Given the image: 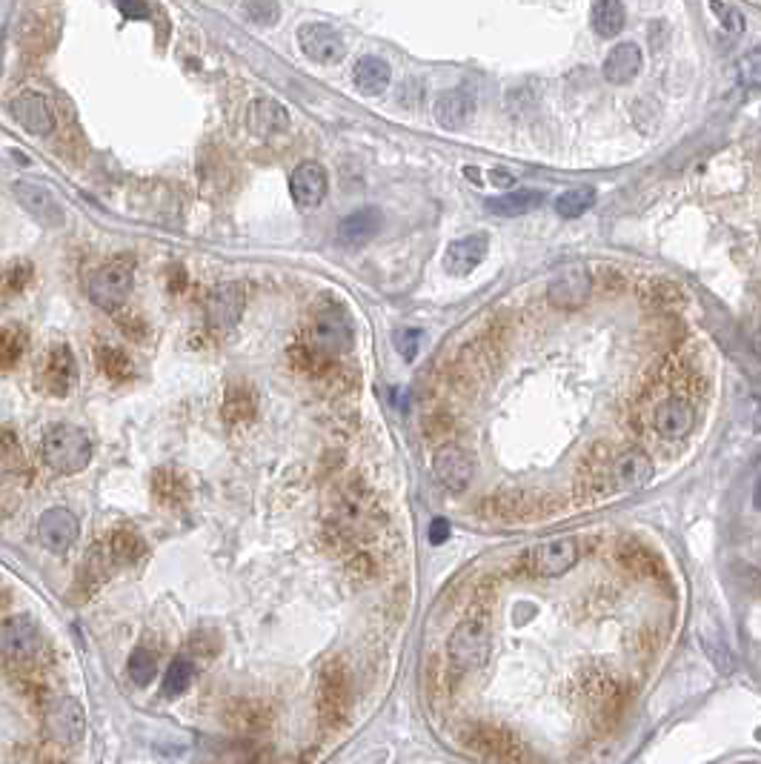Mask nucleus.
I'll use <instances>...</instances> for the list:
<instances>
[{"label":"nucleus","mask_w":761,"mask_h":764,"mask_svg":"<svg viewBox=\"0 0 761 764\" xmlns=\"http://www.w3.org/2000/svg\"><path fill=\"white\" fill-rule=\"evenodd\" d=\"M490 616L484 610H473L458 621L453 636L447 641V656L458 673L464 670H478L490 659Z\"/></svg>","instance_id":"obj_1"},{"label":"nucleus","mask_w":761,"mask_h":764,"mask_svg":"<svg viewBox=\"0 0 761 764\" xmlns=\"http://www.w3.org/2000/svg\"><path fill=\"white\" fill-rule=\"evenodd\" d=\"M43 461L61 475L83 473L92 461V441L81 427L72 424H55L43 435L41 444Z\"/></svg>","instance_id":"obj_2"},{"label":"nucleus","mask_w":761,"mask_h":764,"mask_svg":"<svg viewBox=\"0 0 761 764\" xmlns=\"http://www.w3.org/2000/svg\"><path fill=\"white\" fill-rule=\"evenodd\" d=\"M578 556H581V550L573 536L547 538L527 553V570L538 579H558L576 567Z\"/></svg>","instance_id":"obj_3"},{"label":"nucleus","mask_w":761,"mask_h":764,"mask_svg":"<svg viewBox=\"0 0 761 764\" xmlns=\"http://www.w3.org/2000/svg\"><path fill=\"white\" fill-rule=\"evenodd\" d=\"M86 292H89V298H92L95 307L109 312L118 310L126 298H129V292H132V267L124 264V261H109V264H103V267H98L89 275Z\"/></svg>","instance_id":"obj_4"},{"label":"nucleus","mask_w":761,"mask_h":764,"mask_svg":"<svg viewBox=\"0 0 761 764\" xmlns=\"http://www.w3.org/2000/svg\"><path fill=\"white\" fill-rule=\"evenodd\" d=\"M352 347V327L347 315L338 310L318 312L309 324V350L330 358Z\"/></svg>","instance_id":"obj_5"},{"label":"nucleus","mask_w":761,"mask_h":764,"mask_svg":"<svg viewBox=\"0 0 761 764\" xmlns=\"http://www.w3.org/2000/svg\"><path fill=\"white\" fill-rule=\"evenodd\" d=\"M38 384H41L43 393L55 395V398H66L75 390L78 361H75V352L69 350V344H55L52 350L46 352L41 370H38Z\"/></svg>","instance_id":"obj_6"},{"label":"nucleus","mask_w":761,"mask_h":764,"mask_svg":"<svg viewBox=\"0 0 761 764\" xmlns=\"http://www.w3.org/2000/svg\"><path fill=\"white\" fill-rule=\"evenodd\" d=\"M41 650V630L29 616H12L0 624V656L29 661Z\"/></svg>","instance_id":"obj_7"},{"label":"nucleus","mask_w":761,"mask_h":764,"mask_svg":"<svg viewBox=\"0 0 761 764\" xmlns=\"http://www.w3.org/2000/svg\"><path fill=\"white\" fill-rule=\"evenodd\" d=\"M298 46L301 52L318 63H338L344 58L347 46H344V38L338 29H332L330 23L312 21L304 23L298 29Z\"/></svg>","instance_id":"obj_8"},{"label":"nucleus","mask_w":761,"mask_h":764,"mask_svg":"<svg viewBox=\"0 0 761 764\" xmlns=\"http://www.w3.org/2000/svg\"><path fill=\"white\" fill-rule=\"evenodd\" d=\"M12 189H15L18 204H21L41 227H63V207L58 204V198L52 195V189H46V186L41 184H32V181H18Z\"/></svg>","instance_id":"obj_9"},{"label":"nucleus","mask_w":761,"mask_h":764,"mask_svg":"<svg viewBox=\"0 0 761 764\" xmlns=\"http://www.w3.org/2000/svg\"><path fill=\"white\" fill-rule=\"evenodd\" d=\"M38 536H41L43 547L52 550V553H69L75 544H78V536H81V524L78 518L72 516L69 510L63 507H52L46 510L38 521Z\"/></svg>","instance_id":"obj_10"},{"label":"nucleus","mask_w":761,"mask_h":764,"mask_svg":"<svg viewBox=\"0 0 761 764\" xmlns=\"http://www.w3.org/2000/svg\"><path fill=\"white\" fill-rule=\"evenodd\" d=\"M9 112H12V118H15L26 132L38 135V138H46V135L55 132V112H52L49 101H46L43 95H38V92H21V95H15V98L9 101Z\"/></svg>","instance_id":"obj_11"},{"label":"nucleus","mask_w":761,"mask_h":764,"mask_svg":"<svg viewBox=\"0 0 761 764\" xmlns=\"http://www.w3.org/2000/svg\"><path fill=\"white\" fill-rule=\"evenodd\" d=\"M610 481L618 493H636L653 481V461L641 450H624L610 464Z\"/></svg>","instance_id":"obj_12"},{"label":"nucleus","mask_w":761,"mask_h":764,"mask_svg":"<svg viewBox=\"0 0 761 764\" xmlns=\"http://www.w3.org/2000/svg\"><path fill=\"white\" fill-rule=\"evenodd\" d=\"M289 192H292L295 207H321V201L327 198V172H324V166L315 164V161H304V164L295 166V172L289 175Z\"/></svg>","instance_id":"obj_13"},{"label":"nucleus","mask_w":761,"mask_h":764,"mask_svg":"<svg viewBox=\"0 0 761 764\" xmlns=\"http://www.w3.org/2000/svg\"><path fill=\"white\" fill-rule=\"evenodd\" d=\"M432 473L450 493H464L473 481V458L461 447H441L432 458Z\"/></svg>","instance_id":"obj_14"},{"label":"nucleus","mask_w":761,"mask_h":764,"mask_svg":"<svg viewBox=\"0 0 761 764\" xmlns=\"http://www.w3.org/2000/svg\"><path fill=\"white\" fill-rule=\"evenodd\" d=\"M49 733L63 744H78L86 733V710L78 699L63 696L58 702L49 707Z\"/></svg>","instance_id":"obj_15"},{"label":"nucleus","mask_w":761,"mask_h":764,"mask_svg":"<svg viewBox=\"0 0 761 764\" xmlns=\"http://www.w3.org/2000/svg\"><path fill=\"white\" fill-rule=\"evenodd\" d=\"M590 292H593V278H590V272L584 267H570L564 269L556 281L550 284L547 298H550V304L558 307V310H578V307L590 298Z\"/></svg>","instance_id":"obj_16"},{"label":"nucleus","mask_w":761,"mask_h":764,"mask_svg":"<svg viewBox=\"0 0 761 764\" xmlns=\"http://www.w3.org/2000/svg\"><path fill=\"white\" fill-rule=\"evenodd\" d=\"M206 321L215 330H229L238 324L241 312H244V290L238 284H218L215 290L206 295Z\"/></svg>","instance_id":"obj_17"},{"label":"nucleus","mask_w":761,"mask_h":764,"mask_svg":"<svg viewBox=\"0 0 761 764\" xmlns=\"http://www.w3.org/2000/svg\"><path fill=\"white\" fill-rule=\"evenodd\" d=\"M653 427L661 438L667 441H679V438H687L696 427V410L690 401L684 398H667L664 404L656 407V415H653Z\"/></svg>","instance_id":"obj_18"},{"label":"nucleus","mask_w":761,"mask_h":764,"mask_svg":"<svg viewBox=\"0 0 761 764\" xmlns=\"http://www.w3.org/2000/svg\"><path fill=\"white\" fill-rule=\"evenodd\" d=\"M487 249H490V238L484 232H475V235H467V238H458L453 241L447 252H444V272L447 275H470L484 258H487Z\"/></svg>","instance_id":"obj_19"},{"label":"nucleus","mask_w":761,"mask_h":764,"mask_svg":"<svg viewBox=\"0 0 761 764\" xmlns=\"http://www.w3.org/2000/svg\"><path fill=\"white\" fill-rule=\"evenodd\" d=\"M247 126L255 138H278L289 126V112L272 98H255L247 109Z\"/></svg>","instance_id":"obj_20"},{"label":"nucleus","mask_w":761,"mask_h":764,"mask_svg":"<svg viewBox=\"0 0 761 764\" xmlns=\"http://www.w3.org/2000/svg\"><path fill=\"white\" fill-rule=\"evenodd\" d=\"M470 742H473L484 756L495 759V762L518 764L524 759V747H521V742L515 739L513 733L498 730V727H481V730H475Z\"/></svg>","instance_id":"obj_21"},{"label":"nucleus","mask_w":761,"mask_h":764,"mask_svg":"<svg viewBox=\"0 0 761 764\" xmlns=\"http://www.w3.org/2000/svg\"><path fill=\"white\" fill-rule=\"evenodd\" d=\"M318 704L324 719H341L347 710V673L338 664H327L321 670V684H318Z\"/></svg>","instance_id":"obj_22"},{"label":"nucleus","mask_w":761,"mask_h":764,"mask_svg":"<svg viewBox=\"0 0 761 764\" xmlns=\"http://www.w3.org/2000/svg\"><path fill=\"white\" fill-rule=\"evenodd\" d=\"M475 98L470 89H450L435 101V121L444 129H461L473 118Z\"/></svg>","instance_id":"obj_23"},{"label":"nucleus","mask_w":761,"mask_h":764,"mask_svg":"<svg viewBox=\"0 0 761 764\" xmlns=\"http://www.w3.org/2000/svg\"><path fill=\"white\" fill-rule=\"evenodd\" d=\"M378 229H381V212L375 207H361L338 224V241L344 247H361L375 238Z\"/></svg>","instance_id":"obj_24"},{"label":"nucleus","mask_w":761,"mask_h":764,"mask_svg":"<svg viewBox=\"0 0 761 764\" xmlns=\"http://www.w3.org/2000/svg\"><path fill=\"white\" fill-rule=\"evenodd\" d=\"M641 72V49L636 43H618L604 58V78L610 83H630Z\"/></svg>","instance_id":"obj_25"},{"label":"nucleus","mask_w":761,"mask_h":764,"mask_svg":"<svg viewBox=\"0 0 761 764\" xmlns=\"http://www.w3.org/2000/svg\"><path fill=\"white\" fill-rule=\"evenodd\" d=\"M390 78V66L381 61V58H375V55L361 58V61L355 63V69H352V81L358 86V92H364V95H381V92H387Z\"/></svg>","instance_id":"obj_26"},{"label":"nucleus","mask_w":761,"mask_h":764,"mask_svg":"<svg viewBox=\"0 0 761 764\" xmlns=\"http://www.w3.org/2000/svg\"><path fill=\"white\" fill-rule=\"evenodd\" d=\"M541 201H544V195H541V192H535V189H515V192H507V195L490 198L484 207H487V212H493V215L518 218V215L533 212Z\"/></svg>","instance_id":"obj_27"},{"label":"nucleus","mask_w":761,"mask_h":764,"mask_svg":"<svg viewBox=\"0 0 761 764\" xmlns=\"http://www.w3.org/2000/svg\"><path fill=\"white\" fill-rule=\"evenodd\" d=\"M32 281V264L29 261H15L12 267L0 275V310H6L9 304H15L23 295V290Z\"/></svg>","instance_id":"obj_28"},{"label":"nucleus","mask_w":761,"mask_h":764,"mask_svg":"<svg viewBox=\"0 0 761 764\" xmlns=\"http://www.w3.org/2000/svg\"><path fill=\"white\" fill-rule=\"evenodd\" d=\"M590 21H593L596 35H601V38H616L618 32L624 29L627 12H624V6H621L618 0H601V3L593 6Z\"/></svg>","instance_id":"obj_29"},{"label":"nucleus","mask_w":761,"mask_h":764,"mask_svg":"<svg viewBox=\"0 0 761 764\" xmlns=\"http://www.w3.org/2000/svg\"><path fill=\"white\" fill-rule=\"evenodd\" d=\"M596 189L593 186H573L567 192H561L556 198V212L561 218L573 221V218H581L584 212L596 207Z\"/></svg>","instance_id":"obj_30"},{"label":"nucleus","mask_w":761,"mask_h":764,"mask_svg":"<svg viewBox=\"0 0 761 764\" xmlns=\"http://www.w3.org/2000/svg\"><path fill=\"white\" fill-rule=\"evenodd\" d=\"M152 493L155 498L166 504V507H175L186 498V481L178 473L172 470H158L155 473V481H152Z\"/></svg>","instance_id":"obj_31"},{"label":"nucleus","mask_w":761,"mask_h":764,"mask_svg":"<svg viewBox=\"0 0 761 764\" xmlns=\"http://www.w3.org/2000/svg\"><path fill=\"white\" fill-rule=\"evenodd\" d=\"M146 553V544L141 541L138 533L132 530H118L112 536V544H109V556L112 561H121V564H135L138 558Z\"/></svg>","instance_id":"obj_32"},{"label":"nucleus","mask_w":761,"mask_h":764,"mask_svg":"<svg viewBox=\"0 0 761 764\" xmlns=\"http://www.w3.org/2000/svg\"><path fill=\"white\" fill-rule=\"evenodd\" d=\"M255 395L249 393L247 387H229L227 401H224V415L232 424H241V421H252L255 418Z\"/></svg>","instance_id":"obj_33"},{"label":"nucleus","mask_w":761,"mask_h":764,"mask_svg":"<svg viewBox=\"0 0 761 764\" xmlns=\"http://www.w3.org/2000/svg\"><path fill=\"white\" fill-rule=\"evenodd\" d=\"M26 352V332L18 327H0V370H12Z\"/></svg>","instance_id":"obj_34"},{"label":"nucleus","mask_w":761,"mask_h":764,"mask_svg":"<svg viewBox=\"0 0 761 764\" xmlns=\"http://www.w3.org/2000/svg\"><path fill=\"white\" fill-rule=\"evenodd\" d=\"M195 679V664L189 659H175L169 664L164 676V696L166 699H178L181 693H186V687Z\"/></svg>","instance_id":"obj_35"},{"label":"nucleus","mask_w":761,"mask_h":764,"mask_svg":"<svg viewBox=\"0 0 761 764\" xmlns=\"http://www.w3.org/2000/svg\"><path fill=\"white\" fill-rule=\"evenodd\" d=\"M98 361H101L103 372L112 378V381H126V378H132V361H129V355L124 350H118V347H101L98 350Z\"/></svg>","instance_id":"obj_36"},{"label":"nucleus","mask_w":761,"mask_h":764,"mask_svg":"<svg viewBox=\"0 0 761 764\" xmlns=\"http://www.w3.org/2000/svg\"><path fill=\"white\" fill-rule=\"evenodd\" d=\"M158 673V659L155 653H149L146 647H138L132 656H129V679L138 684V687H146V684L155 679Z\"/></svg>","instance_id":"obj_37"},{"label":"nucleus","mask_w":761,"mask_h":764,"mask_svg":"<svg viewBox=\"0 0 761 764\" xmlns=\"http://www.w3.org/2000/svg\"><path fill=\"white\" fill-rule=\"evenodd\" d=\"M739 81L741 86H747V89H759L761 81V52L759 49H753V52H747L739 63Z\"/></svg>","instance_id":"obj_38"},{"label":"nucleus","mask_w":761,"mask_h":764,"mask_svg":"<svg viewBox=\"0 0 761 764\" xmlns=\"http://www.w3.org/2000/svg\"><path fill=\"white\" fill-rule=\"evenodd\" d=\"M710 12L721 18V26L733 35L744 32V15H741L736 6H727V3H710Z\"/></svg>","instance_id":"obj_39"},{"label":"nucleus","mask_w":761,"mask_h":764,"mask_svg":"<svg viewBox=\"0 0 761 764\" xmlns=\"http://www.w3.org/2000/svg\"><path fill=\"white\" fill-rule=\"evenodd\" d=\"M621 561H624L627 567L638 570V573H647V570L656 564V558L650 556L644 547H636V544H624V547H621Z\"/></svg>","instance_id":"obj_40"},{"label":"nucleus","mask_w":761,"mask_h":764,"mask_svg":"<svg viewBox=\"0 0 761 764\" xmlns=\"http://www.w3.org/2000/svg\"><path fill=\"white\" fill-rule=\"evenodd\" d=\"M244 12L252 18V23L272 26V23H278L281 6H278V3H267V0H261V3H247V6H244Z\"/></svg>","instance_id":"obj_41"},{"label":"nucleus","mask_w":761,"mask_h":764,"mask_svg":"<svg viewBox=\"0 0 761 764\" xmlns=\"http://www.w3.org/2000/svg\"><path fill=\"white\" fill-rule=\"evenodd\" d=\"M464 175L467 178H473L478 181V186L490 184V186H504V189H510L515 184L513 175H507V172H501V169H493V172H484V169H464Z\"/></svg>","instance_id":"obj_42"},{"label":"nucleus","mask_w":761,"mask_h":764,"mask_svg":"<svg viewBox=\"0 0 761 764\" xmlns=\"http://www.w3.org/2000/svg\"><path fill=\"white\" fill-rule=\"evenodd\" d=\"M395 341H398V350H401V355H404L407 361H412V358H415V352H418L421 332L418 330H401L398 335H395Z\"/></svg>","instance_id":"obj_43"},{"label":"nucleus","mask_w":761,"mask_h":764,"mask_svg":"<svg viewBox=\"0 0 761 764\" xmlns=\"http://www.w3.org/2000/svg\"><path fill=\"white\" fill-rule=\"evenodd\" d=\"M450 538V521H444V518H435L430 524V541L432 544H444Z\"/></svg>","instance_id":"obj_44"},{"label":"nucleus","mask_w":761,"mask_h":764,"mask_svg":"<svg viewBox=\"0 0 761 764\" xmlns=\"http://www.w3.org/2000/svg\"><path fill=\"white\" fill-rule=\"evenodd\" d=\"M118 9L124 12L126 18H146V15H149V9L141 6V3H138V6H135V3H121Z\"/></svg>","instance_id":"obj_45"}]
</instances>
